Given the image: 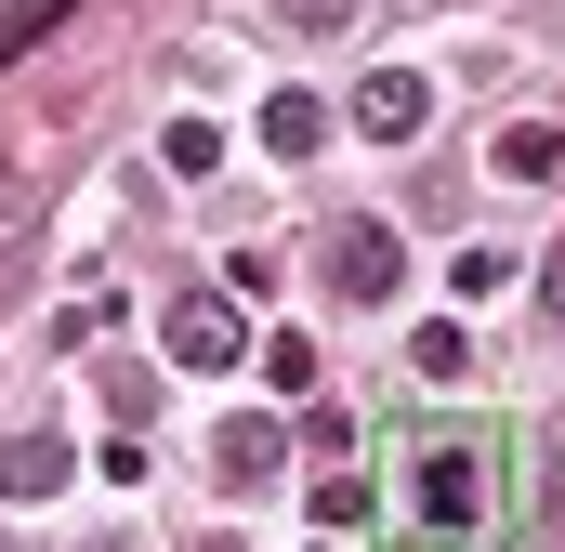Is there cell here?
I'll list each match as a JSON object with an SVG mask.
<instances>
[{"label":"cell","mask_w":565,"mask_h":552,"mask_svg":"<svg viewBox=\"0 0 565 552\" xmlns=\"http://www.w3.org/2000/svg\"><path fill=\"white\" fill-rule=\"evenodd\" d=\"M526 513V434L500 408H395L369 460V540L382 552H500Z\"/></svg>","instance_id":"1"},{"label":"cell","mask_w":565,"mask_h":552,"mask_svg":"<svg viewBox=\"0 0 565 552\" xmlns=\"http://www.w3.org/2000/svg\"><path fill=\"white\" fill-rule=\"evenodd\" d=\"M237 355H264V329L237 316V289H184L158 316V369H237Z\"/></svg>","instance_id":"2"},{"label":"cell","mask_w":565,"mask_h":552,"mask_svg":"<svg viewBox=\"0 0 565 552\" xmlns=\"http://www.w3.org/2000/svg\"><path fill=\"white\" fill-rule=\"evenodd\" d=\"M395 276H408L395 224H369V211H355V224H329V289H342V302H382Z\"/></svg>","instance_id":"3"},{"label":"cell","mask_w":565,"mask_h":552,"mask_svg":"<svg viewBox=\"0 0 565 552\" xmlns=\"http://www.w3.org/2000/svg\"><path fill=\"white\" fill-rule=\"evenodd\" d=\"M422 119H434V79H422V66H369V79H355V132L395 145V132H422Z\"/></svg>","instance_id":"4"},{"label":"cell","mask_w":565,"mask_h":552,"mask_svg":"<svg viewBox=\"0 0 565 552\" xmlns=\"http://www.w3.org/2000/svg\"><path fill=\"white\" fill-rule=\"evenodd\" d=\"M277 460H289V434H277L264 408H250V421H224V434H211V474H224V500H250V487H264Z\"/></svg>","instance_id":"5"},{"label":"cell","mask_w":565,"mask_h":552,"mask_svg":"<svg viewBox=\"0 0 565 552\" xmlns=\"http://www.w3.org/2000/svg\"><path fill=\"white\" fill-rule=\"evenodd\" d=\"M53 487H66V434L13 421V434H0V500H53Z\"/></svg>","instance_id":"6"},{"label":"cell","mask_w":565,"mask_h":552,"mask_svg":"<svg viewBox=\"0 0 565 552\" xmlns=\"http://www.w3.org/2000/svg\"><path fill=\"white\" fill-rule=\"evenodd\" d=\"M500 184H565V132L553 119H513L500 132Z\"/></svg>","instance_id":"7"},{"label":"cell","mask_w":565,"mask_h":552,"mask_svg":"<svg viewBox=\"0 0 565 552\" xmlns=\"http://www.w3.org/2000/svg\"><path fill=\"white\" fill-rule=\"evenodd\" d=\"M316 145H329V106L316 93H277L264 106V158H316Z\"/></svg>","instance_id":"8"},{"label":"cell","mask_w":565,"mask_h":552,"mask_svg":"<svg viewBox=\"0 0 565 552\" xmlns=\"http://www.w3.org/2000/svg\"><path fill=\"white\" fill-rule=\"evenodd\" d=\"M66 13H79V0H13V13H0V66H26V53L66 26Z\"/></svg>","instance_id":"9"},{"label":"cell","mask_w":565,"mask_h":552,"mask_svg":"<svg viewBox=\"0 0 565 552\" xmlns=\"http://www.w3.org/2000/svg\"><path fill=\"white\" fill-rule=\"evenodd\" d=\"M316 369H329V355H316L302 329H264V382H277V395H316Z\"/></svg>","instance_id":"10"},{"label":"cell","mask_w":565,"mask_h":552,"mask_svg":"<svg viewBox=\"0 0 565 552\" xmlns=\"http://www.w3.org/2000/svg\"><path fill=\"white\" fill-rule=\"evenodd\" d=\"M158 158L198 184V171H224V132H211V119H171V132H158Z\"/></svg>","instance_id":"11"},{"label":"cell","mask_w":565,"mask_h":552,"mask_svg":"<svg viewBox=\"0 0 565 552\" xmlns=\"http://www.w3.org/2000/svg\"><path fill=\"white\" fill-rule=\"evenodd\" d=\"M264 13H277L289 40H342V26H355V0H264Z\"/></svg>","instance_id":"12"},{"label":"cell","mask_w":565,"mask_h":552,"mask_svg":"<svg viewBox=\"0 0 565 552\" xmlns=\"http://www.w3.org/2000/svg\"><path fill=\"white\" fill-rule=\"evenodd\" d=\"M408 355H422V382H460V355H473V329H447V316H434V329L408 342Z\"/></svg>","instance_id":"13"},{"label":"cell","mask_w":565,"mask_h":552,"mask_svg":"<svg viewBox=\"0 0 565 552\" xmlns=\"http://www.w3.org/2000/svg\"><path fill=\"white\" fill-rule=\"evenodd\" d=\"M540 316H565V251H553V264H540Z\"/></svg>","instance_id":"14"},{"label":"cell","mask_w":565,"mask_h":552,"mask_svg":"<svg viewBox=\"0 0 565 552\" xmlns=\"http://www.w3.org/2000/svg\"><path fill=\"white\" fill-rule=\"evenodd\" d=\"M553 513H565V434H553Z\"/></svg>","instance_id":"15"}]
</instances>
